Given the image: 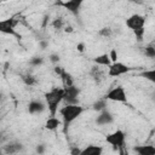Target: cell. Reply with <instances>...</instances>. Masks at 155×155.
I'll return each instance as SVG.
<instances>
[{"instance_id": "7", "label": "cell", "mask_w": 155, "mask_h": 155, "mask_svg": "<svg viewBox=\"0 0 155 155\" xmlns=\"http://www.w3.org/2000/svg\"><path fill=\"white\" fill-rule=\"evenodd\" d=\"M125 24L133 33L142 30V29H144V25H145V17L143 15H139V13H133L130 17H127Z\"/></svg>"}, {"instance_id": "17", "label": "cell", "mask_w": 155, "mask_h": 155, "mask_svg": "<svg viewBox=\"0 0 155 155\" xmlns=\"http://www.w3.org/2000/svg\"><path fill=\"white\" fill-rule=\"evenodd\" d=\"M21 79H22V81L24 82V85H27V86H29V87L35 86L36 82H38V79H36L33 74H30V73L22 74V75H21Z\"/></svg>"}, {"instance_id": "13", "label": "cell", "mask_w": 155, "mask_h": 155, "mask_svg": "<svg viewBox=\"0 0 155 155\" xmlns=\"http://www.w3.org/2000/svg\"><path fill=\"white\" fill-rule=\"evenodd\" d=\"M79 155H103V147L97 144H88L80 150Z\"/></svg>"}, {"instance_id": "16", "label": "cell", "mask_w": 155, "mask_h": 155, "mask_svg": "<svg viewBox=\"0 0 155 155\" xmlns=\"http://www.w3.org/2000/svg\"><path fill=\"white\" fill-rule=\"evenodd\" d=\"M93 62H94L97 65H102V67H109V65L111 64L109 53H103V54L96 56V57L93 58Z\"/></svg>"}, {"instance_id": "27", "label": "cell", "mask_w": 155, "mask_h": 155, "mask_svg": "<svg viewBox=\"0 0 155 155\" xmlns=\"http://www.w3.org/2000/svg\"><path fill=\"white\" fill-rule=\"evenodd\" d=\"M109 57H110V61H111V63H114V62H117V52H116V50H115V48H113V50L110 51V53H109Z\"/></svg>"}, {"instance_id": "30", "label": "cell", "mask_w": 155, "mask_h": 155, "mask_svg": "<svg viewBox=\"0 0 155 155\" xmlns=\"http://www.w3.org/2000/svg\"><path fill=\"white\" fill-rule=\"evenodd\" d=\"M80 150H81V149H79V148H71V150H70V154H71V155H79Z\"/></svg>"}, {"instance_id": "8", "label": "cell", "mask_w": 155, "mask_h": 155, "mask_svg": "<svg viewBox=\"0 0 155 155\" xmlns=\"http://www.w3.org/2000/svg\"><path fill=\"white\" fill-rule=\"evenodd\" d=\"M133 68H131L130 65L122 63V62H114L108 67V75L111 78H119L124 74H127L128 71H131Z\"/></svg>"}, {"instance_id": "15", "label": "cell", "mask_w": 155, "mask_h": 155, "mask_svg": "<svg viewBox=\"0 0 155 155\" xmlns=\"http://www.w3.org/2000/svg\"><path fill=\"white\" fill-rule=\"evenodd\" d=\"M61 125H62V120H59L57 116H50V117L46 120V122H45V127H46V130H48V131H54V130H57Z\"/></svg>"}, {"instance_id": "32", "label": "cell", "mask_w": 155, "mask_h": 155, "mask_svg": "<svg viewBox=\"0 0 155 155\" xmlns=\"http://www.w3.org/2000/svg\"><path fill=\"white\" fill-rule=\"evenodd\" d=\"M2 98H4V93L0 91V101H2Z\"/></svg>"}, {"instance_id": "14", "label": "cell", "mask_w": 155, "mask_h": 155, "mask_svg": "<svg viewBox=\"0 0 155 155\" xmlns=\"http://www.w3.org/2000/svg\"><path fill=\"white\" fill-rule=\"evenodd\" d=\"M133 151L137 155H155V147L151 144H140L133 147Z\"/></svg>"}, {"instance_id": "33", "label": "cell", "mask_w": 155, "mask_h": 155, "mask_svg": "<svg viewBox=\"0 0 155 155\" xmlns=\"http://www.w3.org/2000/svg\"><path fill=\"white\" fill-rule=\"evenodd\" d=\"M0 155H2V149H0Z\"/></svg>"}, {"instance_id": "12", "label": "cell", "mask_w": 155, "mask_h": 155, "mask_svg": "<svg viewBox=\"0 0 155 155\" xmlns=\"http://www.w3.org/2000/svg\"><path fill=\"white\" fill-rule=\"evenodd\" d=\"M113 122H114V115L108 109H104V110L99 111V114L96 117V124L98 126H108Z\"/></svg>"}, {"instance_id": "25", "label": "cell", "mask_w": 155, "mask_h": 155, "mask_svg": "<svg viewBox=\"0 0 155 155\" xmlns=\"http://www.w3.org/2000/svg\"><path fill=\"white\" fill-rule=\"evenodd\" d=\"M48 59H50V62H51L52 64L58 65V63H59V61H61V56H59L58 53H56V52H52V53H50Z\"/></svg>"}, {"instance_id": "28", "label": "cell", "mask_w": 155, "mask_h": 155, "mask_svg": "<svg viewBox=\"0 0 155 155\" xmlns=\"http://www.w3.org/2000/svg\"><path fill=\"white\" fill-rule=\"evenodd\" d=\"M39 47H40V50H46L48 47V41L44 40V39L39 40Z\"/></svg>"}, {"instance_id": "4", "label": "cell", "mask_w": 155, "mask_h": 155, "mask_svg": "<svg viewBox=\"0 0 155 155\" xmlns=\"http://www.w3.org/2000/svg\"><path fill=\"white\" fill-rule=\"evenodd\" d=\"M103 99L111 101V102H119V103H126L127 102V93L122 86H115L104 94Z\"/></svg>"}, {"instance_id": "21", "label": "cell", "mask_w": 155, "mask_h": 155, "mask_svg": "<svg viewBox=\"0 0 155 155\" xmlns=\"http://www.w3.org/2000/svg\"><path fill=\"white\" fill-rule=\"evenodd\" d=\"M143 52L148 58H155V47L154 45H147L145 47H143Z\"/></svg>"}, {"instance_id": "29", "label": "cell", "mask_w": 155, "mask_h": 155, "mask_svg": "<svg viewBox=\"0 0 155 155\" xmlns=\"http://www.w3.org/2000/svg\"><path fill=\"white\" fill-rule=\"evenodd\" d=\"M76 48H78L79 52H84V50H85V44H84V42H79V44L76 45Z\"/></svg>"}, {"instance_id": "9", "label": "cell", "mask_w": 155, "mask_h": 155, "mask_svg": "<svg viewBox=\"0 0 155 155\" xmlns=\"http://www.w3.org/2000/svg\"><path fill=\"white\" fill-rule=\"evenodd\" d=\"M57 5L64 7L74 16H79L80 10L82 7V0H64V1H58Z\"/></svg>"}, {"instance_id": "31", "label": "cell", "mask_w": 155, "mask_h": 155, "mask_svg": "<svg viewBox=\"0 0 155 155\" xmlns=\"http://www.w3.org/2000/svg\"><path fill=\"white\" fill-rule=\"evenodd\" d=\"M73 30H74V29H73V27H70V25H65V27H64V31H65V33H73Z\"/></svg>"}, {"instance_id": "1", "label": "cell", "mask_w": 155, "mask_h": 155, "mask_svg": "<svg viewBox=\"0 0 155 155\" xmlns=\"http://www.w3.org/2000/svg\"><path fill=\"white\" fill-rule=\"evenodd\" d=\"M84 110H85L84 107H81L80 104H64V107L59 109V115L62 116V125L64 133H67L69 126L78 117L81 116Z\"/></svg>"}, {"instance_id": "18", "label": "cell", "mask_w": 155, "mask_h": 155, "mask_svg": "<svg viewBox=\"0 0 155 155\" xmlns=\"http://www.w3.org/2000/svg\"><path fill=\"white\" fill-rule=\"evenodd\" d=\"M59 78L62 79L63 87H67V86H71V85H74V79H73L71 74H70V73H68L65 69L62 71V74L59 75Z\"/></svg>"}, {"instance_id": "3", "label": "cell", "mask_w": 155, "mask_h": 155, "mask_svg": "<svg viewBox=\"0 0 155 155\" xmlns=\"http://www.w3.org/2000/svg\"><path fill=\"white\" fill-rule=\"evenodd\" d=\"M105 142L115 150H122L126 143V133L122 130H115L114 132L107 134Z\"/></svg>"}, {"instance_id": "5", "label": "cell", "mask_w": 155, "mask_h": 155, "mask_svg": "<svg viewBox=\"0 0 155 155\" xmlns=\"http://www.w3.org/2000/svg\"><path fill=\"white\" fill-rule=\"evenodd\" d=\"M17 23H18V21L15 19L13 17L0 19V33L5 34V35H11V36H16V38L21 39V35L16 30Z\"/></svg>"}, {"instance_id": "11", "label": "cell", "mask_w": 155, "mask_h": 155, "mask_svg": "<svg viewBox=\"0 0 155 155\" xmlns=\"http://www.w3.org/2000/svg\"><path fill=\"white\" fill-rule=\"evenodd\" d=\"M46 110V104L44 101L40 99H33L28 103V113L31 115H38L41 114Z\"/></svg>"}, {"instance_id": "10", "label": "cell", "mask_w": 155, "mask_h": 155, "mask_svg": "<svg viewBox=\"0 0 155 155\" xmlns=\"http://www.w3.org/2000/svg\"><path fill=\"white\" fill-rule=\"evenodd\" d=\"M24 149V145L22 142H18V140H12L7 144L4 145L2 148V153H5L6 155H16L18 153H21L22 150Z\"/></svg>"}, {"instance_id": "24", "label": "cell", "mask_w": 155, "mask_h": 155, "mask_svg": "<svg viewBox=\"0 0 155 155\" xmlns=\"http://www.w3.org/2000/svg\"><path fill=\"white\" fill-rule=\"evenodd\" d=\"M98 34H99L101 36H103V38H110V36L113 35V29L109 28V27H104V28L99 29Z\"/></svg>"}, {"instance_id": "2", "label": "cell", "mask_w": 155, "mask_h": 155, "mask_svg": "<svg viewBox=\"0 0 155 155\" xmlns=\"http://www.w3.org/2000/svg\"><path fill=\"white\" fill-rule=\"evenodd\" d=\"M46 109L50 113V116H56L58 113V107L63 102V87H52L44 94Z\"/></svg>"}, {"instance_id": "22", "label": "cell", "mask_w": 155, "mask_h": 155, "mask_svg": "<svg viewBox=\"0 0 155 155\" xmlns=\"http://www.w3.org/2000/svg\"><path fill=\"white\" fill-rule=\"evenodd\" d=\"M51 25H52L56 30H61V29L64 28V21H63L62 17H57V18H54V19L51 22Z\"/></svg>"}, {"instance_id": "23", "label": "cell", "mask_w": 155, "mask_h": 155, "mask_svg": "<svg viewBox=\"0 0 155 155\" xmlns=\"http://www.w3.org/2000/svg\"><path fill=\"white\" fill-rule=\"evenodd\" d=\"M44 64V58L40 56H34L29 59V65L31 67H41Z\"/></svg>"}, {"instance_id": "20", "label": "cell", "mask_w": 155, "mask_h": 155, "mask_svg": "<svg viewBox=\"0 0 155 155\" xmlns=\"http://www.w3.org/2000/svg\"><path fill=\"white\" fill-rule=\"evenodd\" d=\"M142 78H144L145 80L150 81V82H155V70L150 69V70H144L143 73L139 74Z\"/></svg>"}, {"instance_id": "26", "label": "cell", "mask_w": 155, "mask_h": 155, "mask_svg": "<svg viewBox=\"0 0 155 155\" xmlns=\"http://www.w3.org/2000/svg\"><path fill=\"white\" fill-rule=\"evenodd\" d=\"M46 145L45 144H38L36 147H35V153L38 154V155H45V153H46Z\"/></svg>"}, {"instance_id": "6", "label": "cell", "mask_w": 155, "mask_h": 155, "mask_svg": "<svg viewBox=\"0 0 155 155\" xmlns=\"http://www.w3.org/2000/svg\"><path fill=\"white\" fill-rule=\"evenodd\" d=\"M79 96L80 88L75 84L63 87V102L65 104H79Z\"/></svg>"}, {"instance_id": "19", "label": "cell", "mask_w": 155, "mask_h": 155, "mask_svg": "<svg viewBox=\"0 0 155 155\" xmlns=\"http://www.w3.org/2000/svg\"><path fill=\"white\" fill-rule=\"evenodd\" d=\"M92 109L96 110V111H98V113L102 111V110H104V109H107V101L103 99V98L97 99V101L92 104Z\"/></svg>"}]
</instances>
